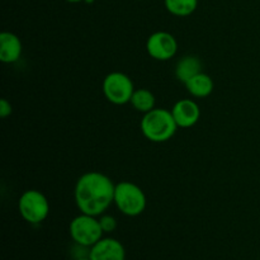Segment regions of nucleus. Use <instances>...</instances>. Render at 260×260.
Listing matches in <instances>:
<instances>
[{
  "label": "nucleus",
  "instance_id": "obj_1",
  "mask_svg": "<svg viewBox=\"0 0 260 260\" xmlns=\"http://www.w3.org/2000/svg\"><path fill=\"white\" fill-rule=\"evenodd\" d=\"M116 185L107 175L98 172L85 173L75 185V202L81 213L102 216L114 202Z\"/></svg>",
  "mask_w": 260,
  "mask_h": 260
},
{
  "label": "nucleus",
  "instance_id": "obj_2",
  "mask_svg": "<svg viewBox=\"0 0 260 260\" xmlns=\"http://www.w3.org/2000/svg\"><path fill=\"white\" fill-rule=\"evenodd\" d=\"M178 124L172 111L154 108L145 113L141 121V131L147 140L152 142H164L175 135Z\"/></svg>",
  "mask_w": 260,
  "mask_h": 260
},
{
  "label": "nucleus",
  "instance_id": "obj_3",
  "mask_svg": "<svg viewBox=\"0 0 260 260\" xmlns=\"http://www.w3.org/2000/svg\"><path fill=\"white\" fill-rule=\"evenodd\" d=\"M114 203L123 215L135 217L146 208V196L139 185L131 182H122L114 189Z\"/></svg>",
  "mask_w": 260,
  "mask_h": 260
},
{
  "label": "nucleus",
  "instance_id": "obj_4",
  "mask_svg": "<svg viewBox=\"0 0 260 260\" xmlns=\"http://www.w3.org/2000/svg\"><path fill=\"white\" fill-rule=\"evenodd\" d=\"M70 236L74 243L79 245L91 248L95 245L103 236V230L96 217L90 215L81 213L80 216H76L70 223Z\"/></svg>",
  "mask_w": 260,
  "mask_h": 260
},
{
  "label": "nucleus",
  "instance_id": "obj_5",
  "mask_svg": "<svg viewBox=\"0 0 260 260\" xmlns=\"http://www.w3.org/2000/svg\"><path fill=\"white\" fill-rule=\"evenodd\" d=\"M19 213L28 223L37 225L47 218L50 205L45 196L36 189L25 190L18 202Z\"/></svg>",
  "mask_w": 260,
  "mask_h": 260
},
{
  "label": "nucleus",
  "instance_id": "obj_6",
  "mask_svg": "<svg viewBox=\"0 0 260 260\" xmlns=\"http://www.w3.org/2000/svg\"><path fill=\"white\" fill-rule=\"evenodd\" d=\"M135 88L131 79L123 73H111L103 80V93L111 103L122 106L131 101Z\"/></svg>",
  "mask_w": 260,
  "mask_h": 260
},
{
  "label": "nucleus",
  "instance_id": "obj_7",
  "mask_svg": "<svg viewBox=\"0 0 260 260\" xmlns=\"http://www.w3.org/2000/svg\"><path fill=\"white\" fill-rule=\"evenodd\" d=\"M146 50L152 58L159 61H168L175 56L178 51V42L174 36L168 32H155L147 38Z\"/></svg>",
  "mask_w": 260,
  "mask_h": 260
},
{
  "label": "nucleus",
  "instance_id": "obj_8",
  "mask_svg": "<svg viewBox=\"0 0 260 260\" xmlns=\"http://www.w3.org/2000/svg\"><path fill=\"white\" fill-rule=\"evenodd\" d=\"M89 258L91 260H126V250L116 239L102 238L90 248Z\"/></svg>",
  "mask_w": 260,
  "mask_h": 260
},
{
  "label": "nucleus",
  "instance_id": "obj_9",
  "mask_svg": "<svg viewBox=\"0 0 260 260\" xmlns=\"http://www.w3.org/2000/svg\"><path fill=\"white\" fill-rule=\"evenodd\" d=\"M172 113L178 127H183V128L194 126L201 116L198 104L190 99H182L177 102L173 107Z\"/></svg>",
  "mask_w": 260,
  "mask_h": 260
},
{
  "label": "nucleus",
  "instance_id": "obj_10",
  "mask_svg": "<svg viewBox=\"0 0 260 260\" xmlns=\"http://www.w3.org/2000/svg\"><path fill=\"white\" fill-rule=\"evenodd\" d=\"M22 55V42L14 33L3 32L0 35V60L4 63H13Z\"/></svg>",
  "mask_w": 260,
  "mask_h": 260
},
{
  "label": "nucleus",
  "instance_id": "obj_11",
  "mask_svg": "<svg viewBox=\"0 0 260 260\" xmlns=\"http://www.w3.org/2000/svg\"><path fill=\"white\" fill-rule=\"evenodd\" d=\"M201 69H202V62L200 58L196 56H185L178 61L177 66H175V76L178 80L185 84L193 76L200 74Z\"/></svg>",
  "mask_w": 260,
  "mask_h": 260
},
{
  "label": "nucleus",
  "instance_id": "obj_12",
  "mask_svg": "<svg viewBox=\"0 0 260 260\" xmlns=\"http://www.w3.org/2000/svg\"><path fill=\"white\" fill-rule=\"evenodd\" d=\"M188 91L193 96L197 98H205L208 96L213 91V80L207 75V74L200 73L196 76H193L190 80L185 83Z\"/></svg>",
  "mask_w": 260,
  "mask_h": 260
},
{
  "label": "nucleus",
  "instance_id": "obj_13",
  "mask_svg": "<svg viewBox=\"0 0 260 260\" xmlns=\"http://www.w3.org/2000/svg\"><path fill=\"white\" fill-rule=\"evenodd\" d=\"M136 111L142 112V113H147V112L152 111L155 107V96L147 89H137L132 94V98L129 101Z\"/></svg>",
  "mask_w": 260,
  "mask_h": 260
},
{
  "label": "nucleus",
  "instance_id": "obj_14",
  "mask_svg": "<svg viewBox=\"0 0 260 260\" xmlns=\"http://www.w3.org/2000/svg\"><path fill=\"white\" fill-rule=\"evenodd\" d=\"M168 12L177 17H188L198 7V0H164Z\"/></svg>",
  "mask_w": 260,
  "mask_h": 260
},
{
  "label": "nucleus",
  "instance_id": "obj_15",
  "mask_svg": "<svg viewBox=\"0 0 260 260\" xmlns=\"http://www.w3.org/2000/svg\"><path fill=\"white\" fill-rule=\"evenodd\" d=\"M99 223H101L103 233H112L117 228L116 218L109 215H102L101 218H99Z\"/></svg>",
  "mask_w": 260,
  "mask_h": 260
},
{
  "label": "nucleus",
  "instance_id": "obj_16",
  "mask_svg": "<svg viewBox=\"0 0 260 260\" xmlns=\"http://www.w3.org/2000/svg\"><path fill=\"white\" fill-rule=\"evenodd\" d=\"M10 114H12V104L7 99H2V102H0V116L5 118Z\"/></svg>",
  "mask_w": 260,
  "mask_h": 260
},
{
  "label": "nucleus",
  "instance_id": "obj_17",
  "mask_svg": "<svg viewBox=\"0 0 260 260\" xmlns=\"http://www.w3.org/2000/svg\"><path fill=\"white\" fill-rule=\"evenodd\" d=\"M69 3H80V2H85V0H66Z\"/></svg>",
  "mask_w": 260,
  "mask_h": 260
},
{
  "label": "nucleus",
  "instance_id": "obj_18",
  "mask_svg": "<svg viewBox=\"0 0 260 260\" xmlns=\"http://www.w3.org/2000/svg\"><path fill=\"white\" fill-rule=\"evenodd\" d=\"M75 260H91V259L89 258V256H84V258H78V259H75Z\"/></svg>",
  "mask_w": 260,
  "mask_h": 260
},
{
  "label": "nucleus",
  "instance_id": "obj_19",
  "mask_svg": "<svg viewBox=\"0 0 260 260\" xmlns=\"http://www.w3.org/2000/svg\"><path fill=\"white\" fill-rule=\"evenodd\" d=\"M94 0H85V3H93Z\"/></svg>",
  "mask_w": 260,
  "mask_h": 260
}]
</instances>
